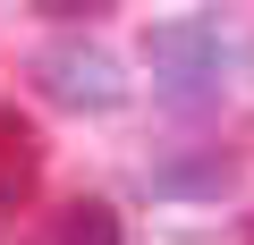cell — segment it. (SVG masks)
I'll list each match as a JSON object with an SVG mask.
<instances>
[{
	"label": "cell",
	"mask_w": 254,
	"mask_h": 245,
	"mask_svg": "<svg viewBox=\"0 0 254 245\" xmlns=\"http://www.w3.org/2000/svg\"><path fill=\"white\" fill-rule=\"evenodd\" d=\"M144 59H153L161 101L195 110V101H220L229 76L246 68V34H237L229 17H161V26L144 34Z\"/></svg>",
	"instance_id": "1"
},
{
	"label": "cell",
	"mask_w": 254,
	"mask_h": 245,
	"mask_svg": "<svg viewBox=\"0 0 254 245\" xmlns=\"http://www.w3.org/2000/svg\"><path fill=\"white\" fill-rule=\"evenodd\" d=\"M26 76H34V93L43 101H60V110H119L127 101V68L102 51V43H85V34H60V43H43L34 59H26Z\"/></svg>",
	"instance_id": "2"
},
{
	"label": "cell",
	"mask_w": 254,
	"mask_h": 245,
	"mask_svg": "<svg viewBox=\"0 0 254 245\" xmlns=\"http://www.w3.org/2000/svg\"><path fill=\"white\" fill-rule=\"evenodd\" d=\"M144 186L170 195V203H212V195L237 186V161H229V152H178V161H153Z\"/></svg>",
	"instance_id": "3"
},
{
	"label": "cell",
	"mask_w": 254,
	"mask_h": 245,
	"mask_svg": "<svg viewBox=\"0 0 254 245\" xmlns=\"http://www.w3.org/2000/svg\"><path fill=\"white\" fill-rule=\"evenodd\" d=\"M34 245H127V228H119V211H110V203H93V195H76V203H60V211H43V228H34Z\"/></svg>",
	"instance_id": "4"
},
{
	"label": "cell",
	"mask_w": 254,
	"mask_h": 245,
	"mask_svg": "<svg viewBox=\"0 0 254 245\" xmlns=\"http://www.w3.org/2000/svg\"><path fill=\"white\" fill-rule=\"evenodd\" d=\"M34 178H43V144H34V127L0 101V211H17L26 195H34Z\"/></svg>",
	"instance_id": "5"
},
{
	"label": "cell",
	"mask_w": 254,
	"mask_h": 245,
	"mask_svg": "<svg viewBox=\"0 0 254 245\" xmlns=\"http://www.w3.org/2000/svg\"><path fill=\"white\" fill-rule=\"evenodd\" d=\"M110 0H34V17H102Z\"/></svg>",
	"instance_id": "6"
}]
</instances>
